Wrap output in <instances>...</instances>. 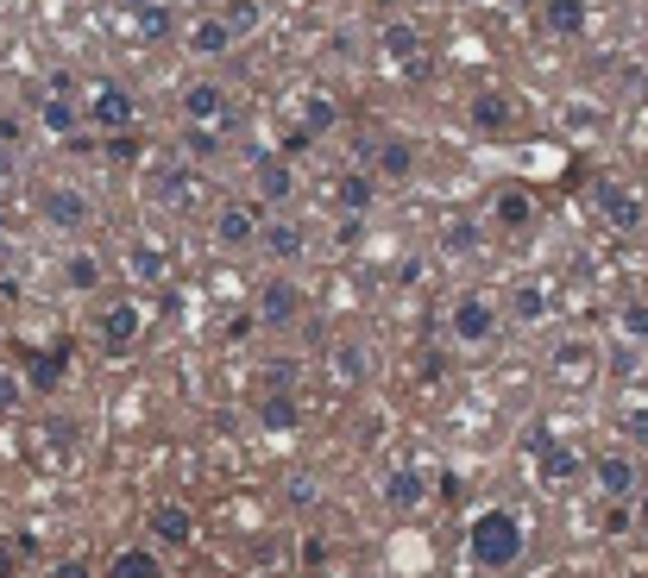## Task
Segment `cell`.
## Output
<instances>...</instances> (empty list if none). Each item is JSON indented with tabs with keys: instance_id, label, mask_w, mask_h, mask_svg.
<instances>
[{
	"instance_id": "f1b7e54d",
	"label": "cell",
	"mask_w": 648,
	"mask_h": 578,
	"mask_svg": "<svg viewBox=\"0 0 648 578\" xmlns=\"http://www.w3.org/2000/svg\"><path fill=\"white\" fill-rule=\"evenodd\" d=\"M63 289L95 296V289H101V258H95V251H70V258H63Z\"/></svg>"
},
{
	"instance_id": "74e56055",
	"label": "cell",
	"mask_w": 648,
	"mask_h": 578,
	"mask_svg": "<svg viewBox=\"0 0 648 578\" xmlns=\"http://www.w3.org/2000/svg\"><path fill=\"white\" fill-rule=\"evenodd\" d=\"M25 390H32V384H25L20 371H7V365H0V409H13V403L25 396Z\"/></svg>"
},
{
	"instance_id": "3957f363",
	"label": "cell",
	"mask_w": 648,
	"mask_h": 578,
	"mask_svg": "<svg viewBox=\"0 0 648 578\" xmlns=\"http://www.w3.org/2000/svg\"><path fill=\"white\" fill-rule=\"evenodd\" d=\"M258 227H265V214L253 202H220L215 220H208V239H215V251L239 258V251H258Z\"/></svg>"
},
{
	"instance_id": "7bdbcfd3",
	"label": "cell",
	"mask_w": 648,
	"mask_h": 578,
	"mask_svg": "<svg viewBox=\"0 0 648 578\" xmlns=\"http://www.w3.org/2000/svg\"><path fill=\"white\" fill-rule=\"evenodd\" d=\"M629 434H648V409H629Z\"/></svg>"
},
{
	"instance_id": "d590c367",
	"label": "cell",
	"mask_w": 648,
	"mask_h": 578,
	"mask_svg": "<svg viewBox=\"0 0 648 578\" xmlns=\"http://www.w3.org/2000/svg\"><path fill=\"white\" fill-rule=\"evenodd\" d=\"M20 566H25V540L0 535V578H20Z\"/></svg>"
},
{
	"instance_id": "8992f818",
	"label": "cell",
	"mask_w": 648,
	"mask_h": 578,
	"mask_svg": "<svg viewBox=\"0 0 648 578\" xmlns=\"http://www.w3.org/2000/svg\"><path fill=\"white\" fill-rule=\"evenodd\" d=\"M258 251H265L271 265H296V258L309 251V227H302L290 208H271L265 214V227H258Z\"/></svg>"
},
{
	"instance_id": "1f68e13d",
	"label": "cell",
	"mask_w": 648,
	"mask_h": 578,
	"mask_svg": "<svg viewBox=\"0 0 648 578\" xmlns=\"http://www.w3.org/2000/svg\"><path fill=\"white\" fill-rule=\"evenodd\" d=\"M617 333L636 340V347H648V302H624V309H617Z\"/></svg>"
},
{
	"instance_id": "b9f144b4",
	"label": "cell",
	"mask_w": 648,
	"mask_h": 578,
	"mask_svg": "<svg viewBox=\"0 0 648 578\" xmlns=\"http://www.w3.org/2000/svg\"><path fill=\"white\" fill-rule=\"evenodd\" d=\"M145 7H157V0H114V13H126V20H138Z\"/></svg>"
},
{
	"instance_id": "7402d4cb",
	"label": "cell",
	"mask_w": 648,
	"mask_h": 578,
	"mask_svg": "<svg viewBox=\"0 0 648 578\" xmlns=\"http://www.w3.org/2000/svg\"><path fill=\"white\" fill-rule=\"evenodd\" d=\"M384 503H391V509H422V503H429V472L397 465L391 478H384Z\"/></svg>"
},
{
	"instance_id": "bcb514c9",
	"label": "cell",
	"mask_w": 648,
	"mask_h": 578,
	"mask_svg": "<svg viewBox=\"0 0 648 578\" xmlns=\"http://www.w3.org/2000/svg\"><path fill=\"white\" fill-rule=\"evenodd\" d=\"M0 227H7V214H0Z\"/></svg>"
},
{
	"instance_id": "6da1fadb",
	"label": "cell",
	"mask_w": 648,
	"mask_h": 578,
	"mask_svg": "<svg viewBox=\"0 0 648 578\" xmlns=\"http://www.w3.org/2000/svg\"><path fill=\"white\" fill-rule=\"evenodd\" d=\"M466 554H472V566H485V572H511L516 559L529 554V522L516 516V509H504V503L479 509V516L466 522Z\"/></svg>"
},
{
	"instance_id": "ffe728a7",
	"label": "cell",
	"mask_w": 648,
	"mask_h": 578,
	"mask_svg": "<svg viewBox=\"0 0 648 578\" xmlns=\"http://www.w3.org/2000/svg\"><path fill=\"white\" fill-rule=\"evenodd\" d=\"M542 25H548V39H579L592 25V7L586 0H542Z\"/></svg>"
},
{
	"instance_id": "ab89813d",
	"label": "cell",
	"mask_w": 648,
	"mask_h": 578,
	"mask_svg": "<svg viewBox=\"0 0 648 578\" xmlns=\"http://www.w3.org/2000/svg\"><path fill=\"white\" fill-rule=\"evenodd\" d=\"M302 566H309V572H321V566H328V540H321V535L302 540Z\"/></svg>"
},
{
	"instance_id": "836d02e7",
	"label": "cell",
	"mask_w": 648,
	"mask_h": 578,
	"mask_svg": "<svg viewBox=\"0 0 648 578\" xmlns=\"http://www.w3.org/2000/svg\"><path fill=\"white\" fill-rule=\"evenodd\" d=\"M101 157L107 164H138V133H101Z\"/></svg>"
},
{
	"instance_id": "f35d334b",
	"label": "cell",
	"mask_w": 648,
	"mask_h": 578,
	"mask_svg": "<svg viewBox=\"0 0 648 578\" xmlns=\"http://www.w3.org/2000/svg\"><path fill=\"white\" fill-rule=\"evenodd\" d=\"M220 13L234 20V32H253V25H258V7H253V0H234V7H220Z\"/></svg>"
},
{
	"instance_id": "484cf974",
	"label": "cell",
	"mask_w": 648,
	"mask_h": 578,
	"mask_svg": "<svg viewBox=\"0 0 648 578\" xmlns=\"http://www.w3.org/2000/svg\"><path fill=\"white\" fill-rule=\"evenodd\" d=\"M492 220L504 233H523V227H535V202H529V189H497V202H492Z\"/></svg>"
},
{
	"instance_id": "d6986e66",
	"label": "cell",
	"mask_w": 648,
	"mask_h": 578,
	"mask_svg": "<svg viewBox=\"0 0 648 578\" xmlns=\"http://www.w3.org/2000/svg\"><path fill=\"white\" fill-rule=\"evenodd\" d=\"M592 202H598V214H605L617 233H636V227H642V202H636L629 189H617V183H598V189H592Z\"/></svg>"
},
{
	"instance_id": "5bb4252c",
	"label": "cell",
	"mask_w": 648,
	"mask_h": 578,
	"mask_svg": "<svg viewBox=\"0 0 648 578\" xmlns=\"http://www.w3.org/2000/svg\"><path fill=\"white\" fill-rule=\"evenodd\" d=\"M535 472H542V484H554V491H560V484H573L579 472H586V460H579V446L548 441V434H542V441H535Z\"/></svg>"
},
{
	"instance_id": "8fae6325",
	"label": "cell",
	"mask_w": 648,
	"mask_h": 578,
	"mask_svg": "<svg viewBox=\"0 0 648 578\" xmlns=\"http://www.w3.org/2000/svg\"><path fill=\"white\" fill-rule=\"evenodd\" d=\"M592 478H598V491H605L610 503H629L636 491H642L636 453H624V446H617V453H598V460H592Z\"/></svg>"
},
{
	"instance_id": "60d3db41",
	"label": "cell",
	"mask_w": 648,
	"mask_h": 578,
	"mask_svg": "<svg viewBox=\"0 0 648 578\" xmlns=\"http://www.w3.org/2000/svg\"><path fill=\"white\" fill-rule=\"evenodd\" d=\"M51 578H95V566H89V559H58V566H51Z\"/></svg>"
},
{
	"instance_id": "ee69618b",
	"label": "cell",
	"mask_w": 648,
	"mask_h": 578,
	"mask_svg": "<svg viewBox=\"0 0 648 578\" xmlns=\"http://www.w3.org/2000/svg\"><path fill=\"white\" fill-rule=\"evenodd\" d=\"M636 522H642V528H648V484H642V491H636Z\"/></svg>"
},
{
	"instance_id": "83f0119b",
	"label": "cell",
	"mask_w": 648,
	"mask_h": 578,
	"mask_svg": "<svg viewBox=\"0 0 648 578\" xmlns=\"http://www.w3.org/2000/svg\"><path fill=\"white\" fill-rule=\"evenodd\" d=\"M511 120H516V107H511V95H497V89H485V95L472 101V126H479V133H504Z\"/></svg>"
},
{
	"instance_id": "52a82bcc",
	"label": "cell",
	"mask_w": 648,
	"mask_h": 578,
	"mask_svg": "<svg viewBox=\"0 0 648 578\" xmlns=\"http://www.w3.org/2000/svg\"><path fill=\"white\" fill-rule=\"evenodd\" d=\"M138 120V101L126 82H95L89 89V126H101V133H133Z\"/></svg>"
},
{
	"instance_id": "f6af8a7d",
	"label": "cell",
	"mask_w": 648,
	"mask_h": 578,
	"mask_svg": "<svg viewBox=\"0 0 648 578\" xmlns=\"http://www.w3.org/2000/svg\"><path fill=\"white\" fill-rule=\"evenodd\" d=\"M208 7H215V13H220V7H234V0H208Z\"/></svg>"
},
{
	"instance_id": "9a60e30c",
	"label": "cell",
	"mask_w": 648,
	"mask_h": 578,
	"mask_svg": "<svg viewBox=\"0 0 648 578\" xmlns=\"http://www.w3.org/2000/svg\"><path fill=\"white\" fill-rule=\"evenodd\" d=\"M253 183H258V195L271 202V208H290L296 202V176H290V157L284 152H265L253 164Z\"/></svg>"
},
{
	"instance_id": "e575fe53",
	"label": "cell",
	"mask_w": 648,
	"mask_h": 578,
	"mask_svg": "<svg viewBox=\"0 0 648 578\" xmlns=\"http://www.w3.org/2000/svg\"><path fill=\"white\" fill-rule=\"evenodd\" d=\"M138 39H171V0H157V7H145L138 13Z\"/></svg>"
},
{
	"instance_id": "4fadbf2b",
	"label": "cell",
	"mask_w": 648,
	"mask_h": 578,
	"mask_svg": "<svg viewBox=\"0 0 648 578\" xmlns=\"http://www.w3.org/2000/svg\"><path fill=\"white\" fill-rule=\"evenodd\" d=\"M296 314H302V283L296 277H271V283L258 289V321L265 328H290Z\"/></svg>"
},
{
	"instance_id": "4316f807",
	"label": "cell",
	"mask_w": 648,
	"mask_h": 578,
	"mask_svg": "<svg viewBox=\"0 0 648 578\" xmlns=\"http://www.w3.org/2000/svg\"><path fill=\"white\" fill-rule=\"evenodd\" d=\"M372 164H378V176H391V183H410L415 176V145H403V138H384L372 152Z\"/></svg>"
},
{
	"instance_id": "603a6c76",
	"label": "cell",
	"mask_w": 648,
	"mask_h": 578,
	"mask_svg": "<svg viewBox=\"0 0 648 578\" xmlns=\"http://www.w3.org/2000/svg\"><path fill=\"white\" fill-rule=\"evenodd\" d=\"M63 371H70V347H44L25 359V384L39 390V396H51V390L63 384Z\"/></svg>"
},
{
	"instance_id": "ac0fdd59",
	"label": "cell",
	"mask_w": 648,
	"mask_h": 578,
	"mask_svg": "<svg viewBox=\"0 0 648 578\" xmlns=\"http://www.w3.org/2000/svg\"><path fill=\"white\" fill-rule=\"evenodd\" d=\"M253 415H258L265 434H290V427H302V403H296L290 390H258Z\"/></svg>"
},
{
	"instance_id": "277c9868",
	"label": "cell",
	"mask_w": 648,
	"mask_h": 578,
	"mask_svg": "<svg viewBox=\"0 0 648 578\" xmlns=\"http://www.w3.org/2000/svg\"><path fill=\"white\" fill-rule=\"evenodd\" d=\"M32 208H39L44 227H58V233H82L95 220V208H89V195H82L76 183H39Z\"/></svg>"
},
{
	"instance_id": "8d00e7d4",
	"label": "cell",
	"mask_w": 648,
	"mask_h": 578,
	"mask_svg": "<svg viewBox=\"0 0 648 578\" xmlns=\"http://www.w3.org/2000/svg\"><path fill=\"white\" fill-rule=\"evenodd\" d=\"M441 246H448V251H460V258H466V251H479V227H466V220H453V227H448V239H441Z\"/></svg>"
},
{
	"instance_id": "30bf717a",
	"label": "cell",
	"mask_w": 648,
	"mask_h": 578,
	"mask_svg": "<svg viewBox=\"0 0 648 578\" xmlns=\"http://www.w3.org/2000/svg\"><path fill=\"white\" fill-rule=\"evenodd\" d=\"M234 44H239V32H234L227 13H202V20L183 25V51H189V58H227Z\"/></svg>"
},
{
	"instance_id": "7c38bea8",
	"label": "cell",
	"mask_w": 648,
	"mask_h": 578,
	"mask_svg": "<svg viewBox=\"0 0 648 578\" xmlns=\"http://www.w3.org/2000/svg\"><path fill=\"white\" fill-rule=\"evenodd\" d=\"M378 44H384V58L403 63L410 76H415V70H429V58H422V51H429V39H422L410 20H384V25H378Z\"/></svg>"
},
{
	"instance_id": "9c48e42d",
	"label": "cell",
	"mask_w": 648,
	"mask_h": 578,
	"mask_svg": "<svg viewBox=\"0 0 648 578\" xmlns=\"http://www.w3.org/2000/svg\"><path fill=\"white\" fill-rule=\"evenodd\" d=\"M227 114H234V95H227L215 76L183 82V120H189V126H227Z\"/></svg>"
},
{
	"instance_id": "2e32d148",
	"label": "cell",
	"mask_w": 648,
	"mask_h": 578,
	"mask_svg": "<svg viewBox=\"0 0 648 578\" xmlns=\"http://www.w3.org/2000/svg\"><path fill=\"white\" fill-rule=\"evenodd\" d=\"M82 120H89V101H76L70 89H51V95L39 101V126H44L51 138H70Z\"/></svg>"
},
{
	"instance_id": "5b68a950",
	"label": "cell",
	"mask_w": 648,
	"mask_h": 578,
	"mask_svg": "<svg viewBox=\"0 0 648 578\" xmlns=\"http://www.w3.org/2000/svg\"><path fill=\"white\" fill-rule=\"evenodd\" d=\"M138 333H145V309H138V302H126V296H120V302H107V309L95 314V340H101V352H107V359H126V352L138 347Z\"/></svg>"
},
{
	"instance_id": "44dd1931",
	"label": "cell",
	"mask_w": 648,
	"mask_h": 578,
	"mask_svg": "<svg viewBox=\"0 0 648 578\" xmlns=\"http://www.w3.org/2000/svg\"><path fill=\"white\" fill-rule=\"evenodd\" d=\"M335 202H340V214H372L378 176H372V171H340V176H335Z\"/></svg>"
},
{
	"instance_id": "7a4b0ae2",
	"label": "cell",
	"mask_w": 648,
	"mask_h": 578,
	"mask_svg": "<svg viewBox=\"0 0 648 578\" xmlns=\"http://www.w3.org/2000/svg\"><path fill=\"white\" fill-rule=\"evenodd\" d=\"M497 328H504V309H497L485 289H466V296H453V309H448V333L460 340V347H492Z\"/></svg>"
},
{
	"instance_id": "d4e9b609",
	"label": "cell",
	"mask_w": 648,
	"mask_h": 578,
	"mask_svg": "<svg viewBox=\"0 0 648 578\" xmlns=\"http://www.w3.org/2000/svg\"><path fill=\"white\" fill-rule=\"evenodd\" d=\"M309 138H328L340 126V101L328 95V89H315V95H302V120H296Z\"/></svg>"
},
{
	"instance_id": "4dcf8cb0",
	"label": "cell",
	"mask_w": 648,
	"mask_h": 578,
	"mask_svg": "<svg viewBox=\"0 0 648 578\" xmlns=\"http://www.w3.org/2000/svg\"><path fill=\"white\" fill-rule=\"evenodd\" d=\"M335 371L347 378V384H366L372 359H366V347H359V340H340V347H335Z\"/></svg>"
},
{
	"instance_id": "cb8c5ba5",
	"label": "cell",
	"mask_w": 648,
	"mask_h": 578,
	"mask_svg": "<svg viewBox=\"0 0 648 578\" xmlns=\"http://www.w3.org/2000/svg\"><path fill=\"white\" fill-rule=\"evenodd\" d=\"M107 578H164V554L157 547H120L107 559Z\"/></svg>"
},
{
	"instance_id": "f546056e",
	"label": "cell",
	"mask_w": 648,
	"mask_h": 578,
	"mask_svg": "<svg viewBox=\"0 0 648 578\" xmlns=\"http://www.w3.org/2000/svg\"><path fill=\"white\" fill-rule=\"evenodd\" d=\"M542 314H548V289H542V283H516L511 289V321H516V328H535Z\"/></svg>"
},
{
	"instance_id": "d6a6232c",
	"label": "cell",
	"mask_w": 648,
	"mask_h": 578,
	"mask_svg": "<svg viewBox=\"0 0 648 578\" xmlns=\"http://www.w3.org/2000/svg\"><path fill=\"white\" fill-rule=\"evenodd\" d=\"M183 145H189V157H220V126H189L183 120Z\"/></svg>"
},
{
	"instance_id": "e0dca14e",
	"label": "cell",
	"mask_w": 648,
	"mask_h": 578,
	"mask_svg": "<svg viewBox=\"0 0 648 578\" xmlns=\"http://www.w3.org/2000/svg\"><path fill=\"white\" fill-rule=\"evenodd\" d=\"M145 522H152V540H157V547H171V554L196 540V516H189L183 503H157V509H152Z\"/></svg>"
},
{
	"instance_id": "ba28073f",
	"label": "cell",
	"mask_w": 648,
	"mask_h": 578,
	"mask_svg": "<svg viewBox=\"0 0 648 578\" xmlns=\"http://www.w3.org/2000/svg\"><path fill=\"white\" fill-rule=\"evenodd\" d=\"M548 371H554V384L592 390V384H598V347H592L586 333H573V340H560V347H554Z\"/></svg>"
}]
</instances>
